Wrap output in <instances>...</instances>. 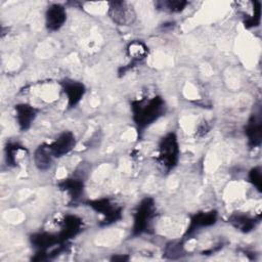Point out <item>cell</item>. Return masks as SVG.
Masks as SVG:
<instances>
[{
  "mask_svg": "<svg viewBox=\"0 0 262 262\" xmlns=\"http://www.w3.org/2000/svg\"><path fill=\"white\" fill-rule=\"evenodd\" d=\"M131 110L133 121L138 130H143L165 114L166 105L160 96H155L132 101Z\"/></svg>",
  "mask_w": 262,
  "mask_h": 262,
  "instance_id": "1",
  "label": "cell"
},
{
  "mask_svg": "<svg viewBox=\"0 0 262 262\" xmlns=\"http://www.w3.org/2000/svg\"><path fill=\"white\" fill-rule=\"evenodd\" d=\"M179 151L177 136L174 133H168L162 137L159 143L158 160L167 171H170L177 165Z\"/></svg>",
  "mask_w": 262,
  "mask_h": 262,
  "instance_id": "2",
  "label": "cell"
},
{
  "mask_svg": "<svg viewBox=\"0 0 262 262\" xmlns=\"http://www.w3.org/2000/svg\"><path fill=\"white\" fill-rule=\"evenodd\" d=\"M156 216L155 202L150 198L143 199L137 206L134 212L132 234L134 236L140 235L146 232L150 226V223Z\"/></svg>",
  "mask_w": 262,
  "mask_h": 262,
  "instance_id": "3",
  "label": "cell"
},
{
  "mask_svg": "<svg viewBox=\"0 0 262 262\" xmlns=\"http://www.w3.org/2000/svg\"><path fill=\"white\" fill-rule=\"evenodd\" d=\"M107 13L111 19L119 26H130L136 18L133 6L124 1L111 2Z\"/></svg>",
  "mask_w": 262,
  "mask_h": 262,
  "instance_id": "4",
  "label": "cell"
},
{
  "mask_svg": "<svg viewBox=\"0 0 262 262\" xmlns=\"http://www.w3.org/2000/svg\"><path fill=\"white\" fill-rule=\"evenodd\" d=\"M87 204L93 210H95L96 212H98L104 216L103 221H104V224H106V225L114 223L121 218V214H122L121 207L115 205L108 199L89 201Z\"/></svg>",
  "mask_w": 262,
  "mask_h": 262,
  "instance_id": "5",
  "label": "cell"
},
{
  "mask_svg": "<svg viewBox=\"0 0 262 262\" xmlns=\"http://www.w3.org/2000/svg\"><path fill=\"white\" fill-rule=\"evenodd\" d=\"M67 20V11L60 4L50 5L45 13V26L48 31H58Z\"/></svg>",
  "mask_w": 262,
  "mask_h": 262,
  "instance_id": "6",
  "label": "cell"
},
{
  "mask_svg": "<svg viewBox=\"0 0 262 262\" xmlns=\"http://www.w3.org/2000/svg\"><path fill=\"white\" fill-rule=\"evenodd\" d=\"M55 158L69 154L76 146V137L71 131H63L50 143Z\"/></svg>",
  "mask_w": 262,
  "mask_h": 262,
  "instance_id": "7",
  "label": "cell"
},
{
  "mask_svg": "<svg viewBox=\"0 0 262 262\" xmlns=\"http://www.w3.org/2000/svg\"><path fill=\"white\" fill-rule=\"evenodd\" d=\"M14 111H15L16 123L21 131H26L31 127L38 113V111L34 106L28 103L16 104L14 106Z\"/></svg>",
  "mask_w": 262,
  "mask_h": 262,
  "instance_id": "8",
  "label": "cell"
},
{
  "mask_svg": "<svg viewBox=\"0 0 262 262\" xmlns=\"http://www.w3.org/2000/svg\"><path fill=\"white\" fill-rule=\"evenodd\" d=\"M61 85L68 99V106H76L81 101L86 92L85 86L82 83L73 80H66L61 82Z\"/></svg>",
  "mask_w": 262,
  "mask_h": 262,
  "instance_id": "9",
  "label": "cell"
},
{
  "mask_svg": "<svg viewBox=\"0 0 262 262\" xmlns=\"http://www.w3.org/2000/svg\"><path fill=\"white\" fill-rule=\"evenodd\" d=\"M82 220L75 215H67L62 220L61 230L57 233L62 243L76 236L82 229Z\"/></svg>",
  "mask_w": 262,
  "mask_h": 262,
  "instance_id": "10",
  "label": "cell"
},
{
  "mask_svg": "<svg viewBox=\"0 0 262 262\" xmlns=\"http://www.w3.org/2000/svg\"><path fill=\"white\" fill-rule=\"evenodd\" d=\"M261 117L260 114H254L246 125L245 133L248 138V143L251 147H256L261 144Z\"/></svg>",
  "mask_w": 262,
  "mask_h": 262,
  "instance_id": "11",
  "label": "cell"
},
{
  "mask_svg": "<svg viewBox=\"0 0 262 262\" xmlns=\"http://www.w3.org/2000/svg\"><path fill=\"white\" fill-rule=\"evenodd\" d=\"M54 158L55 156L50 143H42L35 149L34 163L36 167L41 171L48 170L51 167Z\"/></svg>",
  "mask_w": 262,
  "mask_h": 262,
  "instance_id": "12",
  "label": "cell"
},
{
  "mask_svg": "<svg viewBox=\"0 0 262 262\" xmlns=\"http://www.w3.org/2000/svg\"><path fill=\"white\" fill-rule=\"evenodd\" d=\"M217 221V213L215 211L201 212L195 214L189 222V225L186 230V235L193 233L195 230H199L203 227H208L215 224Z\"/></svg>",
  "mask_w": 262,
  "mask_h": 262,
  "instance_id": "13",
  "label": "cell"
},
{
  "mask_svg": "<svg viewBox=\"0 0 262 262\" xmlns=\"http://www.w3.org/2000/svg\"><path fill=\"white\" fill-rule=\"evenodd\" d=\"M58 186L60 190L64 191L73 202L77 201L81 196L84 189L83 181L76 178L63 179L61 182H59Z\"/></svg>",
  "mask_w": 262,
  "mask_h": 262,
  "instance_id": "14",
  "label": "cell"
},
{
  "mask_svg": "<svg viewBox=\"0 0 262 262\" xmlns=\"http://www.w3.org/2000/svg\"><path fill=\"white\" fill-rule=\"evenodd\" d=\"M147 53H148V48L141 41H138V40L132 41L127 46V54L133 62L141 61L142 59L145 58Z\"/></svg>",
  "mask_w": 262,
  "mask_h": 262,
  "instance_id": "15",
  "label": "cell"
},
{
  "mask_svg": "<svg viewBox=\"0 0 262 262\" xmlns=\"http://www.w3.org/2000/svg\"><path fill=\"white\" fill-rule=\"evenodd\" d=\"M229 222L238 230L249 232L255 227V220L244 214H234L229 218Z\"/></svg>",
  "mask_w": 262,
  "mask_h": 262,
  "instance_id": "16",
  "label": "cell"
},
{
  "mask_svg": "<svg viewBox=\"0 0 262 262\" xmlns=\"http://www.w3.org/2000/svg\"><path fill=\"white\" fill-rule=\"evenodd\" d=\"M25 150V148L17 143H9L6 146V162L9 166H15L17 164V156L19 151Z\"/></svg>",
  "mask_w": 262,
  "mask_h": 262,
  "instance_id": "17",
  "label": "cell"
},
{
  "mask_svg": "<svg viewBox=\"0 0 262 262\" xmlns=\"http://www.w3.org/2000/svg\"><path fill=\"white\" fill-rule=\"evenodd\" d=\"M165 10L171 11V12H179L181 11L187 4V2L184 1H167L162 3Z\"/></svg>",
  "mask_w": 262,
  "mask_h": 262,
  "instance_id": "18",
  "label": "cell"
},
{
  "mask_svg": "<svg viewBox=\"0 0 262 262\" xmlns=\"http://www.w3.org/2000/svg\"><path fill=\"white\" fill-rule=\"evenodd\" d=\"M249 178H250V181L252 182V184L260 191L261 190V180H262V177H261V171L259 168H253L251 171H250V174H249Z\"/></svg>",
  "mask_w": 262,
  "mask_h": 262,
  "instance_id": "19",
  "label": "cell"
}]
</instances>
